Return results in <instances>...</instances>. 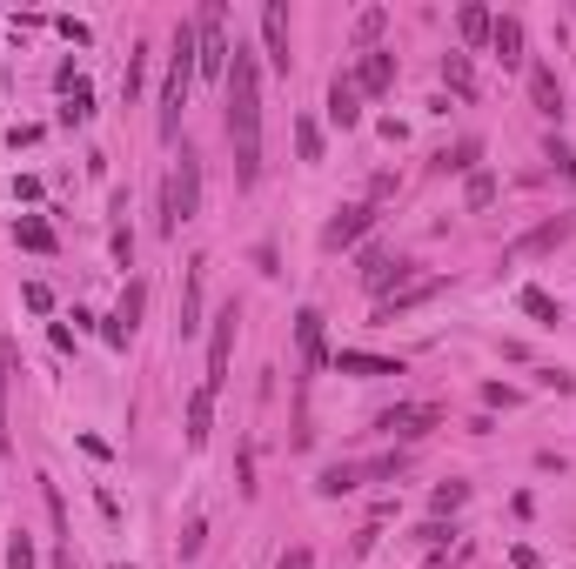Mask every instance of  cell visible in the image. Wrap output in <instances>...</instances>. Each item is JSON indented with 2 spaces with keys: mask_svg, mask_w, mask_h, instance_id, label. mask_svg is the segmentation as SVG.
Instances as JSON below:
<instances>
[{
  "mask_svg": "<svg viewBox=\"0 0 576 569\" xmlns=\"http://www.w3.org/2000/svg\"><path fill=\"white\" fill-rule=\"evenodd\" d=\"M275 569H315V549H288V556H282Z\"/></svg>",
  "mask_w": 576,
  "mask_h": 569,
  "instance_id": "1f68e13d",
  "label": "cell"
},
{
  "mask_svg": "<svg viewBox=\"0 0 576 569\" xmlns=\"http://www.w3.org/2000/svg\"><path fill=\"white\" fill-rule=\"evenodd\" d=\"M530 101L543 121H563V88H556V74L550 67H530Z\"/></svg>",
  "mask_w": 576,
  "mask_h": 569,
  "instance_id": "7c38bea8",
  "label": "cell"
},
{
  "mask_svg": "<svg viewBox=\"0 0 576 569\" xmlns=\"http://www.w3.org/2000/svg\"><path fill=\"white\" fill-rule=\"evenodd\" d=\"M329 121L335 128H355V121H362V94H355V81H342V74H335V88H329Z\"/></svg>",
  "mask_w": 576,
  "mask_h": 569,
  "instance_id": "5bb4252c",
  "label": "cell"
},
{
  "mask_svg": "<svg viewBox=\"0 0 576 569\" xmlns=\"http://www.w3.org/2000/svg\"><path fill=\"white\" fill-rule=\"evenodd\" d=\"M228 141H235V181L255 188L262 175V67H255V47L242 41L228 61Z\"/></svg>",
  "mask_w": 576,
  "mask_h": 569,
  "instance_id": "6da1fadb",
  "label": "cell"
},
{
  "mask_svg": "<svg viewBox=\"0 0 576 569\" xmlns=\"http://www.w3.org/2000/svg\"><path fill=\"white\" fill-rule=\"evenodd\" d=\"M228 61H235V41L222 34V7H201V21H195V74L228 81Z\"/></svg>",
  "mask_w": 576,
  "mask_h": 569,
  "instance_id": "3957f363",
  "label": "cell"
},
{
  "mask_svg": "<svg viewBox=\"0 0 576 569\" xmlns=\"http://www.w3.org/2000/svg\"><path fill=\"white\" fill-rule=\"evenodd\" d=\"M396 88V54H362V67H355V94H389Z\"/></svg>",
  "mask_w": 576,
  "mask_h": 569,
  "instance_id": "9c48e42d",
  "label": "cell"
},
{
  "mask_svg": "<svg viewBox=\"0 0 576 569\" xmlns=\"http://www.w3.org/2000/svg\"><path fill=\"white\" fill-rule=\"evenodd\" d=\"M362 476H369V469H355V462H335V469H322V496H349Z\"/></svg>",
  "mask_w": 576,
  "mask_h": 569,
  "instance_id": "d6986e66",
  "label": "cell"
},
{
  "mask_svg": "<svg viewBox=\"0 0 576 569\" xmlns=\"http://www.w3.org/2000/svg\"><path fill=\"white\" fill-rule=\"evenodd\" d=\"M208 422H215V395L195 389L188 395V442H208Z\"/></svg>",
  "mask_w": 576,
  "mask_h": 569,
  "instance_id": "e0dca14e",
  "label": "cell"
},
{
  "mask_svg": "<svg viewBox=\"0 0 576 569\" xmlns=\"http://www.w3.org/2000/svg\"><path fill=\"white\" fill-rule=\"evenodd\" d=\"M476 154H483V148H476V141H456V148L443 154V168H469V161H476Z\"/></svg>",
  "mask_w": 576,
  "mask_h": 569,
  "instance_id": "4dcf8cb0",
  "label": "cell"
},
{
  "mask_svg": "<svg viewBox=\"0 0 576 569\" xmlns=\"http://www.w3.org/2000/svg\"><path fill=\"white\" fill-rule=\"evenodd\" d=\"M134 315H141V282H128V295H121V308H114V322L134 335Z\"/></svg>",
  "mask_w": 576,
  "mask_h": 569,
  "instance_id": "d4e9b609",
  "label": "cell"
},
{
  "mask_svg": "<svg viewBox=\"0 0 576 569\" xmlns=\"http://www.w3.org/2000/svg\"><path fill=\"white\" fill-rule=\"evenodd\" d=\"M295 141H302V161H322V134H315V121H302Z\"/></svg>",
  "mask_w": 576,
  "mask_h": 569,
  "instance_id": "4316f807",
  "label": "cell"
},
{
  "mask_svg": "<svg viewBox=\"0 0 576 569\" xmlns=\"http://www.w3.org/2000/svg\"><path fill=\"white\" fill-rule=\"evenodd\" d=\"M262 41H268L275 74H288V7H282V0H268V7H262Z\"/></svg>",
  "mask_w": 576,
  "mask_h": 569,
  "instance_id": "ba28073f",
  "label": "cell"
},
{
  "mask_svg": "<svg viewBox=\"0 0 576 569\" xmlns=\"http://www.w3.org/2000/svg\"><path fill=\"white\" fill-rule=\"evenodd\" d=\"M449 288V275H429V282H409V288H396L389 302H382V322H396L402 308H416V302H429V295H443Z\"/></svg>",
  "mask_w": 576,
  "mask_h": 569,
  "instance_id": "8fae6325",
  "label": "cell"
},
{
  "mask_svg": "<svg viewBox=\"0 0 576 569\" xmlns=\"http://www.w3.org/2000/svg\"><path fill=\"white\" fill-rule=\"evenodd\" d=\"M0 449H7V335H0Z\"/></svg>",
  "mask_w": 576,
  "mask_h": 569,
  "instance_id": "83f0119b",
  "label": "cell"
},
{
  "mask_svg": "<svg viewBox=\"0 0 576 569\" xmlns=\"http://www.w3.org/2000/svg\"><path fill=\"white\" fill-rule=\"evenodd\" d=\"M382 21H389L382 7H362V21H355V34H362V41H376V34H382Z\"/></svg>",
  "mask_w": 576,
  "mask_h": 569,
  "instance_id": "f546056e",
  "label": "cell"
},
{
  "mask_svg": "<svg viewBox=\"0 0 576 569\" xmlns=\"http://www.w3.org/2000/svg\"><path fill=\"white\" fill-rule=\"evenodd\" d=\"M369 221H376V208H369V201L342 208V215L322 228V248H349V241H362V235H369Z\"/></svg>",
  "mask_w": 576,
  "mask_h": 569,
  "instance_id": "52a82bcc",
  "label": "cell"
},
{
  "mask_svg": "<svg viewBox=\"0 0 576 569\" xmlns=\"http://www.w3.org/2000/svg\"><path fill=\"white\" fill-rule=\"evenodd\" d=\"M469 503V482H443L436 496H429V509H463Z\"/></svg>",
  "mask_w": 576,
  "mask_h": 569,
  "instance_id": "cb8c5ba5",
  "label": "cell"
},
{
  "mask_svg": "<svg viewBox=\"0 0 576 569\" xmlns=\"http://www.w3.org/2000/svg\"><path fill=\"white\" fill-rule=\"evenodd\" d=\"M489 27H496L489 7H463V41H489Z\"/></svg>",
  "mask_w": 576,
  "mask_h": 569,
  "instance_id": "7402d4cb",
  "label": "cell"
},
{
  "mask_svg": "<svg viewBox=\"0 0 576 569\" xmlns=\"http://www.w3.org/2000/svg\"><path fill=\"white\" fill-rule=\"evenodd\" d=\"M295 342H302V362H309V369H322V315H315V308H302V315H295Z\"/></svg>",
  "mask_w": 576,
  "mask_h": 569,
  "instance_id": "2e32d148",
  "label": "cell"
},
{
  "mask_svg": "<svg viewBox=\"0 0 576 569\" xmlns=\"http://www.w3.org/2000/svg\"><path fill=\"white\" fill-rule=\"evenodd\" d=\"M570 241V221H543V228H530V235L510 248V262H523V255H550V248H563Z\"/></svg>",
  "mask_w": 576,
  "mask_h": 569,
  "instance_id": "30bf717a",
  "label": "cell"
},
{
  "mask_svg": "<svg viewBox=\"0 0 576 569\" xmlns=\"http://www.w3.org/2000/svg\"><path fill=\"white\" fill-rule=\"evenodd\" d=\"M436 422H443V409H436V402H402V409H389L376 429H389V436H429Z\"/></svg>",
  "mask_w": 576,
  "mask_h": 569,
  "instance_id": "277c9868",
  "label": "cell"
},
{
  "mask_svg": "<svg viewBox=\"0 0 576 569\" xmlns=\"http://www.w3.org/2000/svg\"><path fill=\"white\" fill-rule=\"evenodd\" d=\"M489 47L503 54V67H523V21H516V14H503V21L489 27Z\"/></svg>",
  "mask_w": 576,
  "mask_h": 569,
  "instance_id": "4fadbf2b",
  "label": "cell"
},
{
  "mask_svg": "<svg viewBox=\"0 0 576 569\" xmlns=\"http://www.w3.org/2000/svg\"><path fill=\"white\" fill-rule=\"evenodd\" d=\"M228 349H235V308H222V315H215V342H208V382H201L208 395L228 382Z\"/></svg>",
  "mask_w": 576,
  "mask_h": 569,
  "instance_id": "5b68a950",
  "label": "cell"
},
{
  "mask_svg": "<svg viewBox=\"0 0 576 569\" xmlns=\"http://www.w3.org/2000/svg\"><path fill=\"white\" fill-rule=\"evenodd\" d=\"M7 569H34V543H27V536L7 543Z\"/></svg>",
  "mask_w": 576,
  "mask_h": 569,
  "instance_id": "f1b7e54d",
  "label": "cell"
},
{
  "mask_svg": "<svg viewBox=\"0 0 576 569\" xmlns=\"http://www.w3.org/2000/svg\"><path fill=\"white\" fill-rule=\"evenodd\" d=\"M195 208H201V161H195V154H181L175 175H168V188H161V228L175 235L181 221H195Z\"/></svg>",
  "mask_w": 576,
  "mask_h": 569,
  "instance_id": "7a4b0ae2",
  "label": "cell"
},
{
  "mask_svg": "<svg viewBox=\"0 0 576 569\" xmlns=\"http://www.w3.org/2000/svg\"><path fill=\"white\" fill-rule=\"evenodd\" d=\"M496 201V175H469V208H489Z\"/></svg>",
  "mask_w": 576,
  "mask_h": 569,
  "instance_id": "484cf974",
  "label": "cell"
},
{
  "mask_svg": "<svg viewBox=\"0 0 576 569\" xmlns=\"http://www.w3.org/2000/svg\"><path fill=\"white\" fill-rule=\"evenodd\" d=\"M523 315H536V322H556V302L543 295V288H523Z\"/></svg>",
  "mask_w": 576,
  "mask_h": 569,
  "instance_id": "603a6c76",
  "label": "cell"
},
{
  "mask_svg": "<svg viewBox=\"0 0 576 569\" xmlns=\"http://www.w3.org/2000/svg\"><path fill=\"white\" fill-rule=\"evenodd\" d=\"M402 275H409V262H389L382 248H369V255H362V288H369V295H382V302L402 288Z\"/></svg>",
  "mask_w": 576,
  "mask_h": 569,
  "instance_id": "8992f818",
  "label": "cell"
},
{
  "mask_svg": "<svg viewBox=\"0 0 576 569\" xmlns=\"http://www.w3.org/2000/svg\"><path fill=\"white\" fill-rule=\"evenodd\" d=\"M550 161H556V168H563V175L576 181V154H570V148H550Z\"/></svg>",
  "mask_w": 576,
  "mask_h": 569,
  "instance_id": "d6a6232c",
  "label": "cell"
},
{
  "mask_svg": "<svg viewBox=\"0 0 576 569\" xmlns=\"http://www.w3.org/2000/svg\"><path fill=\"white\" fill-rule=\"evenodd\" d=\"M443 81H449L456 94H463V101H476V74H469L463 54H443Z\"/></svg>",
  "mask_w": 576,
  "mask_h": 569,
  "instance_id": "44dd1931",
  "label": "cell"
},
{
  "mask_svg": "<svg viewBox=\"0 0 576 569\" xmlns=\"http://www.w3.org/2000/svg\"><path fill=\"white\" fill-rule=\"evenodd\" d=\"M14 241H21V248H34V255H47V248H54V228H47V221H14Z\"/></svg>",
  "mask_w": 576,
  "mask_h": 569,
  "instance_id": "ffe728a7",
  "label": "cell"
},
{
  "mask_svg": "<svg viewBox=\"0 0 576 569\" xmlns=\"http://www.w3.org/2000/svg\"><path fill=\"white\" fill-rule=\"evenodd\" d=\"M201 329V262L188 268V288H181V335Z\"/></svg>",
  "mask_w": 576,
  "mask_h": 569,
  "instance_id": "ac0fdd59",
  "label": "cell"
},
{
  "mask_svg": "<svg viewBox=\"0 0 576 569\" xmlns=\"http://www.w3.org/2000/svg\"><path fill=\"white\" fill-rule=\"evenodd\" d=\"M335 369H342V375H402V362H389V355H362V349H342V355H335Z\"/></svg>",
  "mask_w": 576,
  "mask_h": 569,
  "instance_id": "9a60e30c",
  "label": "cell"
}]
</instances>
